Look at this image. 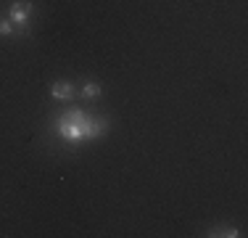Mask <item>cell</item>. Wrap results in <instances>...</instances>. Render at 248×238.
<instances>
[{
	"mask_svg": "<svg viewBox=\"0 0 248 238\" xmlns=\"http://www.w3.org/2000/svg\"><path fill=\"white\" fill-rule=\"evenodd\" d=\"M0 34H3V37H11V34H14V21L0 19Z\"/></svg>",
	"mask_w": 248,
	"mask_h": 238,
	"instance_id": "cell-5",
	"label": "cell"
},
{
	"mask_svg": "<svg viewBox=\"0 0 248 238\" xmlns=\"http://www.w3.org/2000/svg\"><path fill=\"white\" fill-rule=\"evenodd\" d=\"M85 119H87L85 111H79V109L69 111V114L58 122V135L66 138V140H72V143L85 140Z\"/></svg>",
	"mask_w": 248,
	"mask_h": 238,
	"instance_id": "cell-1",
	"label": "cell"
},
{
	"mask_svg": "<svg viewBox=\"0 0 248 238\" xmlns=\"http://www.w3.org/2000/svg\"><path fill=\"white\" fill-rule=\"evenodd\" d=\"M50 95L56 101H72V95H74V87H72V82H53V87H50Z\"/></svg>",
	"mask_w": 248,
	"mask_h": 238,
	"instance_id": "cell-3",
	"label": "cell"
},
{
	"mask_svg": "<svg viewBox=\"0 0 248 238\" xmlns=\"http://www.w3.org/2000/svg\"><path fill=\"white\" fill-rule=\"evenodd\" d=\"M100 93H103V87H100L95 80L85 82V87H82V95H85V98H100Z\"/></svg>",
	"mask_w": 248,
	"mask_h": 238,
	"instance_id": "cell-4",
	"label": "cell"
},
{
	"mask_svg": "<svg viewBox=\"0 0 248 238\" xmlns=\"http://www.w3.org/2000/svg\"><path fill=\"white\" fill-rule=\"evenodd\" d=\"M209 236H230V238H235V236H240V233L235 228H224V230H211Z\"/></svg>",
	"mask_w": 248,
	"mask_h": 238,
	"instance_id": "cell-6",
	"label": "cell"
},
{
	"mask_svg": "<svg viewBox=\"0 0 248 238\" xmlns=\"http://www.w3.org/2000/svg\"><path fill=\"white\" fill-rule=\"evenodd\" d=\"M32 11H34L32 0H16V3H11V8H8V19L14 24H19L21 29H27L29 19H32Z\"/></svg>",
	"mask_w": 248,
	"mask_h": 238,
	"instance_id": "cell-2",
	"label": "cell"
}]
</instances>
